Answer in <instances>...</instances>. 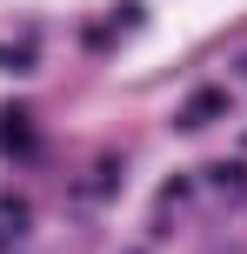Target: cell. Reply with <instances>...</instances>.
I'll list each match as a JSON object with an SVG mask.
<instances>
[{
	"mask_svg": "<svg viewBox=\"0 0 247 254\" xmlns=\"http://www.w3.org/2000/svg\"><path fill=\"white\" fill-rule=\"evenodd\" d=\"M221 107H227V101H221V94H200V101H194V107H187V121H214V114H221Z\"/></svg>",
	"mask_w": 247,
	"mask_h": 254,
	"instance_id": "2",
	"label": "cell"
},
{
	"mask_svg": "<svg viewBox=\"0 0 247 254\" xmlns=\"http://www.w3.org/2000/svg\"><path fill=\"white\" fill-rule=\"evenodd\" d=\"M0 140H7V147H20V140H27V121H20V107H7V121H0Z\"/></svg>",
	"mask_w": 247,
	"mask_h": 254,
	"instance_id": "1",
	"label": "cell"
}]
</instances>
